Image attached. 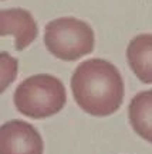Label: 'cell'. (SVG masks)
<instances>
[{
    "label": "cell",
    "mask_w": 152,
    "mask_h": 154,
    "mask_svg": "<svg viewBox=\"0 0 152 154\" xmlns=\"http://www.w3.org/2000/svg\"><path fill=\"white\" fill-rule=\"evenodd\" d=\"M71 89L77 105L91 116H109L124 100V81L118 68L101 58H91L77 66Z\"/></svg>",
    "instance_id": "6da1fadb"
},
{
    "label": "cell",
    "mask_w": 152,
    "mask_h": 154,
    "mask_svg": "<svg viewBox=\"0 0 152 154\" xmlns=\"http://www.w3.org/2000/svg\"><path fill=\"white\" fill-rule=\"evenodd\" d=\"M67 92L58 78L48 74L33 75L15 91V105L30 119H46L66 106Z\"/></svg>",
    "instance_id": "7a4b0ae2"
},
{
    "label": "cell",
    "mask_w": 152,
    "mask_h": 154,
    "mask_svg": "<svg viewBox=\"0 0 152 154\" xmlns=\"http://www.w3.org/2000/svg\"><path fill=\"white\" fill-rule=\"evenodd\" d=\"M46 47L63 61H77L94 50V31L90 24L74 17L53 20L44 30Z\"/></svg>",
    "instance_id": "3957f363"
},
{
    "label": "cell",
    "mask_w": 152,
    "mask_h": 154,
    "mask_svg": "<svg viewBox=\"0 0 152 154\" xmlns=\"http://www.w3.org/2000/svg\"><path fill=\"white\" fill-rule=\"evenodd\" d=\"M41 136L33 125L10 120L0 126V154H43Z\"/></svg>",
    "instance_id": "277c9868"
},
{
    "label": "cell",
    "mask_w": 152,
    "mask_h": 154,
    "mask_svg": "<svg viewBox=\"0 0 152 154\" xmlns=\"http://www.w3.org/2000/svg\"><path fill=\"white\" fill-rule=\"evenodd\" d=\"M37 24L33 14L24 9L0 10V37L15 35V47L23 51L37 37Z\"/></svg>",
    "instance_id": "5b68a950"
},
{
    "label": "cell",
    "mask_w": 152,
    "mask_h": 154,
    "mask_svg": "<svg viewBox=\"0 0 152 154\" xmlns=\"http://www.w3.org/2000/svg\"><path fill=\"white\" fill-rule=\"evenodd\" d=\"M129 66L144 84H152V34L134 37L127 48Z\"/></svg>",
    "instance_id": "8992f818"
},
{
    "label": "cell",
    "mask_w": 152,
    "mask_h": 154,
    "mask_svg": "<svg viewBox=\"0 0 152 154\" xmlns=\"http://www.w3.org/2000/svg\"><path fill=\"white\" fill-rule=\"evenodd\" d=\"M128 115L131 126L137 134L152 143V89L134 96L129 103Z\"/></svg>",
    "instance_id": "52a82bcc"
},
{
    "label": "cell",
    "mask_w": 152,
    "mask_h": 154,
    "mask_svg": "<svg viewBox=\"0 0 152 154\" xmlns=\"http://www.w3.org/2000/svg\"><path fill=\"white\" fill-rule=\"evenodd\" d=\"M19 71V61L9 52H0V95L15 82Z\"/></svg>",
    "instance_id": "ba28073f"
}]
</instances>
